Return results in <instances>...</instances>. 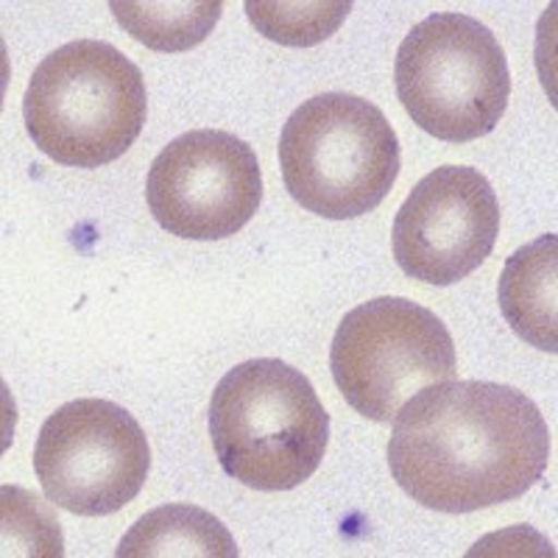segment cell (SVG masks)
I'll list each match as a JSON object with an SVG mask.
<instances>
[{"mask_svg":"<svg viewBox=\"0 0 558 558\" xmlns=\"http://www.w3.org/2000/svg\"><path fill=\"white\" fill-rule=\"evenodd\" d=\"M550 430L525 391L450 380L418 391L393 416L391 477L418 506L470 514L522 497L542 481Z\"/></svg>","mask_w":558,"mask_h":558,"instance_id":"1","label":"cell"},{"mask_svg":"<svg viewBox=\"0 0 558 558\" xmlns=\"http://www.w3.org/2000/svg\"><path fill=\"white\" fill-rule=\"evenodd\" d=\"M209 436L229 477L257 492H291L318 470L330 413L299 368L257 357L229 368L216 386Z\"/></svg>","mask_w":558,"mask_h":558,"instance_id":"2","label":"cell"},{"mask_svg":"<svg viewBox=\"0 0 558 558\" xmlns=\"http://www.w3.org/2000/svg\"><path fill=\"white\" fill-rule=\"evenodd\" d=\"M146 78L101 39H76L45 57L23 98L34 146L68 168L121 159L146 126Z\"/></svg>","mask_w":558,"mask_h":558,"instance_id":"3","label":"cell"},{"mask_svg":"<svg viewBox=\"0 0 558 558\" xmlns=\"http://www.w3.org/2000/svg\"><path fill=\"white\" fill-rule=\"evenodd\" d=\"M279 168L296 204L330 221L380 207L400 177V140L366 98L324 93L288 118Z\"/></svg>","mask_w":558,"mask_h":558,"instance_id":"4","label":"cell"},{"mask_svg":"<svg viewBox=\"0 0 558 558\" xmlns=\"http://www.w3.org/2000/svg\"><path fill=\"white\" fill-rule=\"evenodd\" d=\"M393 78L411 121L445 143L495 132L511 96L502 45L481 20L458 12H436L411 28Z\"/></svg>","mask_w":558,"mask_h":558,"instance_id":"5","label":"cell"},{"mask_svg":"<svg viewBox=\"0 0 558 558\" xmlns=\"http://www.w3.org/2000/svg\"><path fill=\"white\" fill-rule=\"evenodd\" d=\"M330 368L349 405L388 425L418 391L456 380L458 357L436 313L405 296H380L338 324Z\"/></svg>","mask_w":558,"mask_h":558,"instance_id":"6","label":"cell"},{"mask_svg":"<svg viewBox=\"0 0 558 558\" xmlns=\"http://www.w3.org/2000/svg\"><path fill=\"white\" fill-rule=\"evenodd\" d=\"M151 447L137 418L118 402L84 397L39 427L34 472L53 506L78 517H107L140 495Z\"/></svg>","mask_w":558,"mask_h":558,"instance_id":"7","label":"cell"},{"mask_svg":"<svg viewBox=\"0 0 558 558\" xmlns=\"http://www.w3.org/2000/svg\"><path fill=\"white\" fill-rule=\"evenodd\" d=\"M146 198L154 221L168 235L223 241L260 209V162L232 132L196 129L157 154L148 168Z\"/></svg>","mask_w":558,"mask_h":558,"instance_id":"8","label":"cell"},{"mask_svg":"<svg viewBox=\"0 0 558 558\" xmlns=\"http://www.w3.org/2000/svg\"><path fill=\"white\" fill-rule=\"evenodd\" d=\"M500 235V202L477 168L441 166L411 191L393 218L397 266L427 286L470 277Z\"/></svg>","mask_w":558,"mask_h":558,"instance_id":"9","label":"cell"},{"mask_svg":"<svg viewBox=\"0 0 558 558\" xmlns=\"http://www.w3.org/2000/svg\"><path fill=\"white\" fill-rule=\"evenodd\" d=\"M500 311L511 330L542 352H558V238L517 248L500 274Z\"/></svg>","mask_w":558,"mask_h":558,"instance_id":"10","label":"cell"},{"mask_svg":"<svg viewBox=\"0 0 558 558\" xmlns=\"http://www.w3.org/2000/svg\"><path fill=\"white\" fill-rule=\"evenodd\" d=\"M118 558H238L232 533L218 517L187 502L159 506L140 517L114 550Z\"/></svg>","mask_w":558,"mask_h":558,"instance_id":"11","label":"cell"},{"mask_svg":"<svg viewBox=\"0 0 558 558\" xmlns=\"http://www.w3.org/2000/svg\"><path fill=\"white\" fill-rule=\"evenodd\" d=\"M114 20L137 43L159 53H182L213 34L221 20V0H112L109 3Z\"/></svg>","mask_w":558,"mask_h":558,"instance_id":"12","label":"cell"},{"mask_svg":"<svg viewBox=\"0 0 558 558\" xmlns=\"http://www.w3.org/2000/svg\"><path fill=\"white\" fill-rule=\"evenodd\" d=\"M349 12V0H246V14L257 34L288 48H313L330 39Z\"/></svg>","mask_w":558,"mask_h":558,"instance_id":"13","label":"cell"},{"mask_svg":"<svg viewBox=\"0 0 558 558\" xmlns=\"http://www.w3.org/2000/svg\"><path fill=\"white\" fill-rule=\"evenodd\" d=\"M3 547L17 545L23 556L62 558L64 542L59 522L37 495L7 486L3 492Z\"/></svg>","mask_w":558,"mask_h":558,"instance_id":"14","label":"cell"}]
</instances>
